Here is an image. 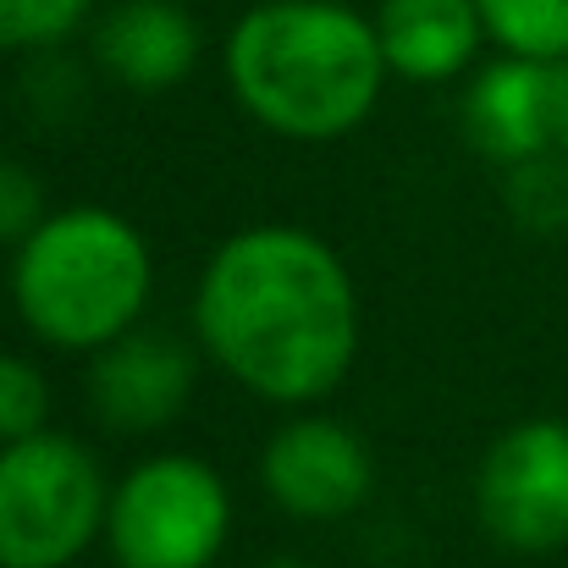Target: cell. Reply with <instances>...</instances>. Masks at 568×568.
I'll return each instance as SVG.
<instances>
[{"instance_id": "6da1fadb", "label": "cell", "mask_w": 568, "mask_h": 568, "mask_svg": "<svg viewBox=\"0 0 568 568\" xmlns=\"http://www.w3.org/2000/svg\"><path fill=\"white\" fill-rule=\"evenodd\" d=\"M193 326L210 359L254 397L315 403L354 365L359 298L315 232L248 226L210 254Z\"/></svg>"}, {"instance_id": "7a4b0ae2", "label": "cell", "mask_w": 568, "mask_h": 568, "mask_svg": "<svg viewBox=\"0 0 568 568\" xmlns=\"http://www.w3.org/2000/svg\"><path fill=\"white\" fill-rule=\"evenodd\" d=\"M376 22L343 0H265L226 39V78L243 111L298 144L354 133L386 83Z\"/></svg>"}, {"instance_id": "3957f363", "label": "cell", "mask_w": 568, "mask_h": 568, "mask_svg": "<svg viewBox=\"0 0 568 568\" xmlns=\"http://www.w3.org/2000/svg\"><path fill=\"white\" fill-rule=\"evenodd\" d=\"M155 265L144 232L100 204H72L17 243L11 298L33 337L67 354H100L139 326Z\"/></svg>"}, {"instance_id": "277c9868", "label": "cell", "mask_w": 568, "mask_h": 568, "mask_svg": "<svg viewBox=\"0 0 568 568\" xmlns=\"http://www.w3.org/2000/svg\"><path fill=\"white\" fill-rule=\"evenodd\" d=\"M105 480L83 442L39 430L0 447V568H67L105 525Z\"/></svg>"}, {"instance_id": "5b68a950", "label": "cell", "mask_w": 568, "mask_h": 568, "mask_svg": "<svg viewBox=\"0 0 568 568\" xmlns=\"http://www.w3.org/2000/svg\"><path fill=\"white\" fill-rule=\"evenodd\" d=\"M232 530V497L221 475L189 458H144L105 508V536L122 568H210Z\"/></svg>"}, {"instance_id": "8992f818", "label": "cell", "mask_w": 568, "mask_h": 568, "mask_svg": "<svg viewBox=\"0 0 568 568\" xmlns=\"http://www.w3.org/2000/svg\"><path fill=\"white\" fill-rule=\"evenodd\" d=\"M480 525L514 552L568 541V419H525L503 430L475 475Z\"/></svg>"}, {"instance_id": "52a82bcc", "label": "cell", "mask_w": 568, "mask_h": 568, "mask_svg": "<svg viewBox=\"0 0 568 568\" xmlns=\"http://www.w3.org/2000/svg\"><path fill=\"white\" fill-rule=\"evenodd\" d=\"M260 480L293 519H348L371 497V453L337 419H293L265 442Z\"/></svg>"}, {"instance_id": "ba28073f", "label": "cell", "mask_w": 568, "mask_h": 568, "mask_svg": "<svg viewBox=\"0 0 568 568\" xmlns=\"http://www.w3.org/2000/svg\"><path fill=\"white\" fill-rule=\"evenodd\" d=\"M193 397V354L172 332H122L89 365V408L111 430H161Z\"/></svg>"}, {"instance_id": "9c48e42d", "label": "cell", "mask_w": 568, "mask_h": 568, "mask_svg": "<svg viewBox=\"0 0 568 568\" xmlns=\"http://www.w3.org/2000/svg\"><path fill=\"white\" fill-rule=\"evenodd\" d=\"M464 133L497 166H519L530 155L558 150V139H552V67L530 61V55L491 61L464 94Z\"/></svg>"}, {"instance_id": "30bf717a", "label": "cell", "mask_w": 568, "mask_h": 568, "mask_svg": "<svg viewBox=\"0 0 568 568\" xmlns=\"http://www.w3.org/2000/svg\"><path fill=\"white\" fill-rule=\"evenodd\" d=\"M94 55L122 89L161 94L199 61V22L178 0H116L94 28Z\"/></svg>"}, {"instance_id": "8fae6325", "label": "cell", "mask_w": 568, "mask_h": 568, "mask_svg": "<svg viewBox=\"0 0 568 568\" xmlns=\"http://www.w3.org/2000/svg\"><path fill=\"white\" fill-rule=\"evenodd\" d=\"M376 33L381 55L397 78L442 83L475 61L486 39V17L475 0H381Z\"/></svg>"}, {"instance_id": "7c38bea8", "label": "cell", "mask_w": 568, "mask_h": 568, "mask_svg": "<svg viewBox=\"0 0 568 568\" xmlns=\"http://www.w3.org/2000/svg\"><path fill=\"white\" fill-rule=\"evenodd\" d=\"M486 17V33L508 55L558 61L568 55V0H475Z\"/></svg>"}, {"instance_id": "4fadbf2b", "label": "cell", "mask_w": 568, "mask_h": 568, "mask_svg": "<svg viewBox=\"0 0 568 568\" xmlns=\"http://www.w3.org/2000/svg\"><path fill=\"white\" fill-rule=\"evenodd\" d=\"M508 210L525 232H568V155L564 150H547V155H530L519 166H508Z\"/></svg>"}, {"instance_id": "5bb4252c", "label": "cell", "mask_w": 568, "mask_h": 568, "mask_svg": "<svg viewBox=\"0 0 568 568\" xmlns=\"http://www.w3.org/2000/svg\"><path fill=\"white\" fill-rule=\"evenodd\" d=\"M89 11L94 0H0V50H55Z\"/></svg>"}, {"instance_id": "9a60e30c", "label": "cell", "mask_w": 568, "mask_h": 568, "mask_svg": "<svg viewBox=\"0 0 568 568\" xmlns=\"http://www.w3.org/2000/svg\"><path fill=\"white\" fill-rule=\"evenodd\" d=\"M50 425V381L39 365L0 354V447L28 442Z\"/></svg>"}, {"instance_id": "2e32d148", "label": "cell", "mask_w": 568, "mask_h": 568, "mask_svg": "<svg viewBox=\"0 0 568 568\" xmlns=\"http://www.w3.org/2000/svg\"><path fill=\"white\" fill-rule=\"evenodd\" d=\"M22 89H28V105H33L39 122H67L78 111V100H83L78 67L67 55H55V50H39V61L28 67V83Z\"/></svg>"}, {"instance_id": "e0dca14e", "label": "cell", "mask_w": 568, "mask_h": 568, "mask_svg": "<svg viewBox=\"0 0 568 568\" xmlns=\"http://www.w3.org/2000/svg\"><path fill=\"white\" fill-rule=\"evenodd\" d=\"M44 221V189L28 166L0 161V243H28Z\"/></svg>"}, {"instance_id": "ac0fdd59", "label": "cell", "mask_w": 568, "mask_h": 568, "mask_svg": "<svg viewBox=\"0 0 568 568\" xmlns=\"http://www.w3.org/2000/svg\"><path fill=\"white\" fill-rule=\"evenodd\" d=\"M547 67H552V139L568 155V55L547 61Z\"/></svg>"}, {"instance_id": "d6986e66", "label": "cell", "mask_w": 568, "mask_h": 568, "mask_svg": "<svg viewBox=\"0 0 568 568\" xmlns=\"http://www.w3.org/2000/svg\"><path fill=\"white\" fill-rule=\"evenodd\" d=\"M260 568H310V564H298V558H271V564H260Z\"/></svg>"}]
</instances>
